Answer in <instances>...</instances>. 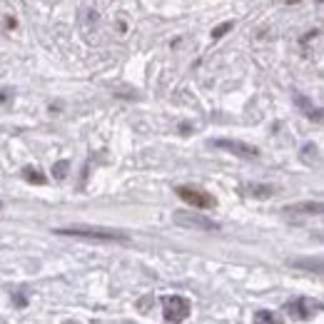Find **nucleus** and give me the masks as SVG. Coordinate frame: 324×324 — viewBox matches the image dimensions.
<instances>
[{
  "mask_svg": "<svg viewBox=\"0 0 324 324\" xmlns=\"http://www.w3.org/2000/svg\"><path fill=\"white\" fill-rule=\"evenodd\" d=\"M55 232H58V235H70V237L105 240V242H110V240L125 242V240H128V235H123V232H118V230H95V227H60V230H55Z\"/></svg>",
  "mask_w": 324,
  "mask_h": 324,
  "instance_id": "nucleus-1",
  "label": "nucleus"
},
{
  "mask_svg": "<svg viewBox=\"0 0 324 324\" xmlns=\"http://www.w3.org/2000/svg\"><path fill=\"white\" fill-rule=\"evenodd\" d=\"M172 222L180 225V227L202 230V232H217V230H220V222H214V220H209V217H204V214H199V212H175Z\"/></svg>",
  "mask_w": 324,
  "mask_h": 324,
  "instance_id": "nucleus-2",
  "label": "nucleus"
},
{
  "mask_svg": "<svg viewBox=\"0 0 324 324\" xmlns=\"http://www.w3.org/2000/svg\"><path fill=\"white\" fill-rule=\"evenodd\" d=\"M175 192H177V197H180L182 202H187L194 209H214V207H217V199H214L212 194L202 192V190H197V187L182 185V187H177Z\"/></svg>",
  "mask_w": 324,
  "mask_h": 324,
  "instance_id": "nucleus-3",
  "label": "nucleus"
},
{
  "mask_svg": "<svg viewBox=\"0 0 324 324\" xmlns=\"http://www.w3.org/2000/svg\"><path fill=\"white\" fill-rule=\"evenodd\" d=\"M190 314V302L180 294H172V297H162V317L167 322H182L187 319Z\"/></svg>",
  "mask_w": 324,
  "mask_h": 324,
  "instance_id": "nucleus-4",
  "label": "nucleus"
},
{
  "mask_svg": "<svg viewBox=\"0 0 324 324\" xmlns=\"http://www.w3.org/2000/svg\"><path fill=\"white\" fill-rule=\"evenodd\" d=\"M212 147H220V150H227L230 155L235 157H245V160H252L257 157V147L247 145V142H240V140H227V137H220V140H212Z\"/></svg>",
  "mask_w": 324,
  "mask_h": 324,
  "instance_id": "nucleus-5",
  "label": "nucleus"
},
{
  "mask_svg": "<svg viewBox=\"0 0 324 324\" xmlns=\"http://www.w3.org/2000/svg\"><path fill=\"white\" fill-rule=\"evenodd\" d=\"M322 309V302L319 299H309V297H299V299H292L287 304V314L292 319H309L312 312Z\"/></svg>",
  "mask_w": 324,
  "mask_h": 324,
  "instance_id": "nucleus-6",
  "label": "nucleus"
},
{
  "mask_svg": "<svg viewBox=\"0 0 324 324\" xmlns=\"http://www.w3.org/2000/svg\"><path fill=\"white\" fill-rule=\"evenodd\" d=\"M284 212H297V214H322V202H294L284 207Z\"/></svg>",
  "mask_w": 324,
  "mask_h": 324,
  "instance_id": "nucleus-7",
  "label": "nucleus"
},
{
  "mask_svg": "<svg viewBox=\"0 0 324 324\" xmlns=\"http://www.w3.org/2000/svg\"><path fill=\"white\" fill-rule=\"evenodd\" d=\"M289 264L292 267H297V269H307V272H322V259L319 257H294L289 259Z\"/></svg>",
  "mask_w": 324,
  "mask_h": 324,
  "instance_id": "nucleus-8",
  "label": "nucleus"
},
{
  "mask_svg": "<svg viewBox=\"0 0 324 324\" xmlns=\"http://www.w3.org/2000/svg\"><path fill=\"white\" fill-rule=\"evenodd\" d=\"M245 192L250 194V197H257V199H267V197L274 194V187L272 185H257V182H252V185L245 187Z\"/></svg>",
  "mask_w": 324,
  "mask_h": 324,
  "instance_id": "nucleus-9",
  "label": "nucleus"
},
{
  "mask_svg": "<svg viewBox=\"0 0 324 324\" xmlns=\"http://www.w3.org/2000/svg\"><path fill=\"white\" fill-rule=\"evenodd\" d=\"M294 102L304 110V115H307V118H314V120H319V118H322V115H319V110H317V107H312V102H307V97H304V95H294Z\"/></svg>",
  "mask_w": 324,
  "mask_h": 324,
  "instance_id": "nucleus-10",
  "label": "nucleus"
},
{
  "mask_svg": "<svg viewBox=\"0 0 324 324\" xmlns=\"http://www.w3.org/2000/svg\"><path fill=\"white\" fill-rule=\"evenodd\" d=\"M23 177L28 180V182H35V185H45V177L43 175H38V170H23Z\"/></svg>",
  "mask_w": 324,
  "mask_h": 324,
  "instance_id": "nucleus-11",
  "label": "nucleus"
},
{
  "mask_svg": "<svg viewBox=\"0 0 324 324\" xmlns=\"http://www.w3.org/2000/svg\"><path fill=\"white\" fill-rule=\"evenodd\" d=\"M232 28H235V23H232V20H227V23H222V25H217V28L212 30V38H222V35H225V33H230Z\"/></svg>",
  "mask_w": 324,
  "mask_h": 324,
  "instance_id": "nucleus-12",
  "label": "nucleus"
},
{
  "mask_svg": "<svg viewBox=\"0 0 324 324\" xmlns=\"http://www.w3.org/2000/svg\"><path fill=\"white\" fill-rule=\"evenodd\" d=\"M53 175H55V180H63L65 175H67V162H65V160H60V162L53 167Z\"/></svg>",
  "mask_w": 324,
  "mask_h": 324,
  "instance_id": "nucleus-13",
  "label": "nucleus"
},
{
  "mask_svg": "<svg viewBox=\"0 0 324 324\" xmlns=\"http://www.w3.org/2000/svg\"><path fill=\"white\" fill-rule=\"evenodd\" d=\"M255 319H257V322H274V314L262 309V312H257V314H255Z\"/></svg>",
  "mask_w": 324,
  "mask_h": 324,
  "instance_id": "nucleus-14",
  "label": "nucleus"
},
{
  "mask_svg": "<svg viewBox=\"0 0 324 324\" xmlns=\"http://www.w3.org/2000/svg\"><path fill=\"white\" fill-rule=\"evenodd\" d=\"M8 92H10V90H0V102H5V100H8Z\"/></svg>",
  "mask_w": 324,
  "mask_h": 324,
  "instance_id": "nucleus-15",
  "label": "nucleus"
},
{
  "mask_svg": "<svg viewBox=\"0 0 324 324\" xmlns=\"http://www.w3.org/2000/svg\"><path fill=\"white\" fill-rule=\"evenodd\" d=\"M287 3H297V0H287Z\"/></svg>",
  "mask_w": 324,
  "mask_h": 324,
  "instance_id": "nucleus-16",
  "label": "nucleus"
}]
</instances>
